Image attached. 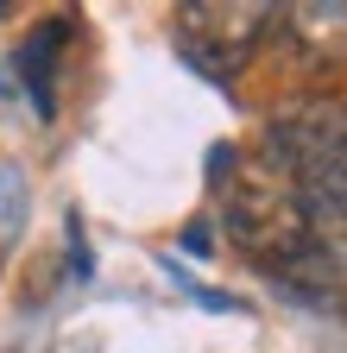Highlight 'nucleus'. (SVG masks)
Listing matches in <instances>:
<instances>
[{
	"label": "nucleus",
	"mask_w": 347,
	"mask_h": 353,
	"mask_svg": "<svg viewBox=\"0 0 347 353\" xmlns=\"http://www.w3.org/2000/svg\"><path fill=\"white\" fill-rule=\"evenodd\" d=\"M272 26H278V7H266V0H190L170 19V38L196 76L234 82L259 57V44L272 38Z\"/></svg>",
	"instance_id": "3"
},
{
	"label": "nucleus",
	"mask_w": 347,
	"mask_h": 353,
	"mask_svg": "<svg viewBox=\"0 0 347 353\" xmlns=\"http://www.w3.org/2000/svg\"><path fill=\"white\" fill-rule=\"evenodd\" d=\"M184 246H190V252H215V234H208V221H190V228H184Z\"/></svg>",
	"instance_id": "8"
},
{
	"label": "nucleus",
	"mask_w": 347,
	"mask_h": 353,
	"mask_svg": "<svg viewBox=\"0 0 347 353\" xmlns=\"http://www.w3.org/2000/svg\"><path fill=\"white\" fill-rule=\"evenodd\" d=\"M26 221H32V183L19 164H0V265L26 240Z\"/></svg>",
	"instance_id": "6"
},
{
	"label": "nucleus",
	"mask_w": 347,
	"mask_h": 353,
	"mask_svg": "<svg viewBox=\"0 0 347 353\" xmlns=\"http://www.w3.org/2000/svg\"><path fill=\"white\" fill-rule=\"evenodd\" d=\"M266 164L310 214H347V101L297 95L266 120Z\"/></svg>",
	"instance_id": "1"
},
{
	"label": "nucleus",
	"mask_w": 347,
	"mask_h": 353,
	"mask_svg": "<svg viewBox=\"0 0 347 353\" xmlns=\"http://www.w3.org/2000/svg\"><path fill=\"white\" fill-rule=\"evenodd\" d=\"M70 272H76V284H89V272H95V259H89V234H82V214H70Z\"/></svg>",
	"instance_id": "7"
},
{
	"label": "nucleus",
	"mask_w": 347,
	"mask_h": 353,
	"mask_svg": "<svg viewBox=\"0 0 347 353\" xmlns=\"http://www.w3.org/2000/svg\"><path fill=\"white\" fill-rule=\"evenodd\" d=\"M0 95H13V76H7V70H0Z\"/></svg>",
	"instance_id": "9"
},
{
	"label": "nucleus",
	"mask_w": 347,
	"mask_h": 353,
	"mask_svg": "<svg viewBox=\"0 0 347 353\" xmlns=\"http://www.w3.org/2000/svg\"><path fill=\"white\" fill-rule=\"evenodd\" d=\"M221 228L228 240L259 265L266 278H284L290 265H303L310 252H322L316 240V214L297 202V190L284 183L278 170L259 176H221Z\"/></svg>",
	"instance_id": "2"
},
{
	"label": "nucleus",
	"mask_w": 347,
	"mask_h": 353,
	"mask_svg": "<svg viewBox=\"0 0 347 353\" xmlns=\"http://www.w3.org/2000/svg\"><path fill=\"white\" fill-rule=\"evenodd\" d=\"M278 38H284L310 70H335V63H347V7H341V0L278 7Z\"/></svg>",
	"instance_id": "4"
},
{
	"label": "nucleus",
	"mask_w": 347,
	"mask_h": 353,
	"mask_svg": "<svg viewBox=\"0 0 347 353\" xmlns=\"http://www.w3.org/2000/svg\"><path fill=\"white\" fill-rule=\"evenodd\" d=\"M70 32H76L70 13H63V19H45V26H32V32H26L19 57H13V76H19L13 88H26V95H32L38 120H51V114H57V57H63Z\"/></svg>",
	"instance_id": "5"
}]
</instances>
